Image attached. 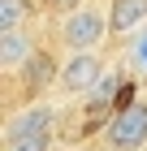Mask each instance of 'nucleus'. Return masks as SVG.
Here are the masks:
<instances>
[{
  "mask_svg": "<svg viewBox=\"0 0 147 151\" xmlns=\"http://www.w3.org/2000/svg\"><path fill=\"white\" fill-rule=\"evenodd\" d=\"M30 17V0H0V30H22Z\"/></svg>",
  "mask_w": 147,
  "mask_h": 151,
  "instance_id": "0eeeda50",
  "label": "nucleus"
},
{
  "mask_svg": "<svg viewBox=\"0 0 147 151\" xmlns=\"http://www.w3.org/2000/svg\"><path fill=\"white\" fill-rule=\"evenodd\" d=\"M48 129H52V104L30 99V104H22L17 112H9V121H4V138H22V134H48Z\"/></svg>",
  "mask_w": 147,
  "mask_h": 151,
  "instance_id": "20e7f679",
  "label": "nucleus"
},
{
  "mask_svg": "<svg viewBox=\"0 0 147 151\" xmlns=\"http://www.w3.org/2000/svg\"><path fill=\"white\" fill-rule=\"evenodd\" d=\"M52 147V129L48 134H22V138H4V151H48Z\"/></svg>",
  "mask_w": 147,
  "mask_h": 151,
  "instance_id": "6e6552de",
  "label": "nucleus"
},
{
  "mask_svg": "<svg viewBox=\"0 0 147 151\" xmlns=\"http://www.w3.org/2000/svg\"><path fill=\"white\" fill-rule=\"evenodd\" d=\"M35 39L26 35V30H0V65L9 73H17V69H26L35 60Z\"/></svg>",
  "mask_w": 147,
  "mask_h": 151,
  "instance_id": "423d86ee",
  "label": "nucleus"
},
{
  "mask_svg": "<svg viewBox=\"0 0 147 151\" xmlns=\"http://www.w3.org/2000/svg\"><path fill=\"white\" fill-rule=\"evenodd\" d=\"M56 13H69V9H78V4H87V0H48Z\"/></svg>",
  "mask_w": 147,
  "mask_h": 151,
  "instance_id": "9d476101",
  "label": "nucleus"
},
{
  "mask_svg": "<svg viewBox=\"0 0 147 151\" xmlns=\"http://www.w3.org/2000/svg\"><path fill=\"white\" fill-rule=\"evenodd\" d=\"M108 26L117 39L138 35L147 26V0H108Z\"/></svg>",
  "mask_w": 147,
  "mask_h": 151,
  "instance_id": "39448f33",
  "label": "nucleus"
},
{
  "mask_svg": "<svg viewBox=\"0 0 147 151\" xmlns=\"http://www.w3.org/2000/svg\"><path fill=\"white\" fill-rule=\"evenodd\" d=\"M134 60H138V65L147 69V26L138 30V47H134Z\"/></svg>",
  "mask_w": 147,
  "mask_h": 151,
  "instance_id": "1a4fd4ad",
  "label": "nucleus"
},
{
  "mask_svg": "<svg viewBox=\"0 0 147 151\" xmlns=\"http://www.w3.org/2000/svg\"><path fill=\"white\" fill-rule=\"evenodd\" d=\"M100 78H104V60L95 52H69L61 60V69H56V86L61 91H74V95L100 86Z\"/></svg>",
  "mask_w": 147,
  "mask_h": 151,
  "instance_id": "7ed1b4c3",
  "label": "nucleus"
},
{
  "mask_svg": "<svg viewBox=\"0 0 147 151\" xmlns=\"http://www.w3.org/2000/svg\"><path fill=\"white\" fill-rule=\"evenodd\" d=\"M104 142L113 151H143L147 147V99L117 108L108 116V125H104Z\"/></svg>",
  "mask_w": 147,
  "mask_h": 151,
  "instance_id": "f03ea898",
  "label": "nucleus"
},
{
  "mask_svg": "<svg viewBox=\"0 0 147 151\" xmlns=\"http://www.w3.org/2000/svg\"><path fill=\"white\" fill-rule=\"evenodd\" d=\"M113 35V26H108V13L95 9V4H78V9L61 13V43L69 52H95L104 39Z\"/></svg>",
  "mask_w": 147,
  "mask_h": 151,
  "instance_id": "f257e3e1",
  "label": "nucleus"
}]
</instances>
